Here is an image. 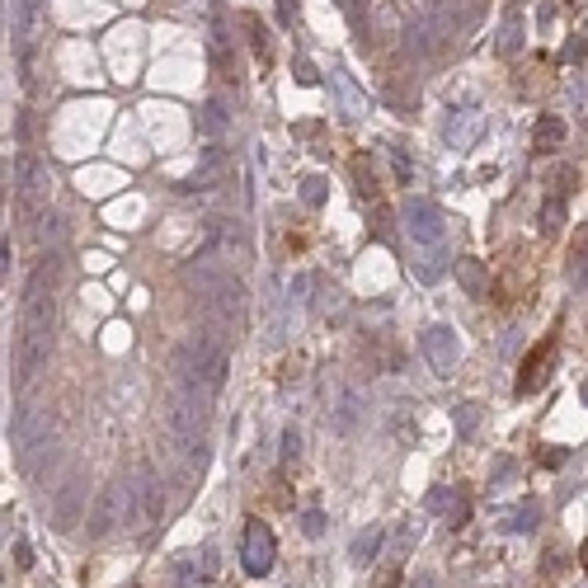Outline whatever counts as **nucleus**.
I'll return each instance as SVG.
<instances>
[{"label":"nucleus","instance_id":"7ed1b4c3","mask_svg":"<svg viewBox=\"0 0 588 588\" xmlns=\"http://www.w3.org/2000/svg\"><path fill=\"white\" fill-rule=\"evenodd\" d=\"M560 136H565V128L556 123V118H546V123L537 128V151H556V146H560Z\"/></svg>","mask_w":588,"mask_h":588},{"label":"nucleus","instance_id":"f03ea898","mask_svg":"<svg viewBox=\"0 0 588 588\" xmlns=\"http://www.w3.org/2000/svg\"><path fill=\"white\" fill-rule=\"evenodd\" d=\"M556 335H560V325L541 339V348H533V353L523 358V372H518V396H533V391L546 382V372H551V358H556V348H560V339H556Z\"/></svg>","mask_w":588,"mask_h":588},{"label":"nucleus","instance_id":"f257e3e1","mask_svg":"<svg viewBox=\"0 0 588 588\" xmlns=\"http://www.w3.org/2000/svg\"><path fill=\"white\" fill-rule=\"evenodd\" d=\"M273 556H278V546H273V527L250 518L245 523V541H241V560L250 575H268L273 570Z\"/></svg>","mask_w":588,"mask_h":588},{"label":"nucleus","instance_id":"20e7f679","mask_svg":"<svg viewBox=\"0 0 588 588\" xmlns=\"http://www.w3.org/2000/svg\"><path fill=\"white\" fill-rule=\"evenodd\" d=\"M372 551H377V533H367V537L358 541V560H372Z\"/></svg>","mask_w":588,"mask_h":588}]
</instances>
